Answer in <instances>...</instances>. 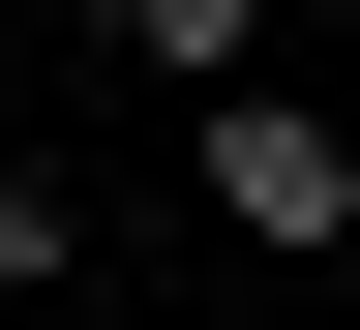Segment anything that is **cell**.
<instances>
[{"mask_svg": "<svg viewBox=\"0 0 360 330\" xmlns=\"http://www.w3.org/2000/svg\"><path fill=\"white\" fill-rule=\"evenodd\" d=\"M180 180H210L240 241H360V120H330V90H240V120H180Z\"/></svg>", "mask_w": 360, "mask_h": 330, "instance_id": "cell-1", "label": "cell"}, {"mask_svg": "<svg viewBox=\"0 0 360 330\" xmlns=\"http://www.w3.org/2000/svg\"><path fill=\"white\" fill-rule=\"evenodd\" d=\"M60 241H90V210H60V151H0V330H60Z\"/></svg>", "mask_w": 360, "mask_h": 330, "instance_id": "cell-3", "label": "cell"}, {"mask_svg": "<svg viewBox=\"0 0 360 330\" xmlns=\"http://www.w3.org/2000/svg\"><path fill=\"white\" fill-rule=\"evenodd\" d=\"M60 330H90V300H60Z\"/></svg>", "mask_w": 360, "mask_h": 330, "instance_id": "cell-4", "label": "cell"}, {"mask_svg": "<svg viewBox=\"0 0 360 330\" xmlns=\"http://www.w3.org/2000/svg\"><path fill=\"white\" fill-rule=\"evenodd\" d=\"M60 30H90L120 90H180V120H240V90H270V0H60Z\"/></svg>", "mask_w": 360, "mask_h": 330, "instance_id": "cell-2", "label": "cell"}]
</instances>
